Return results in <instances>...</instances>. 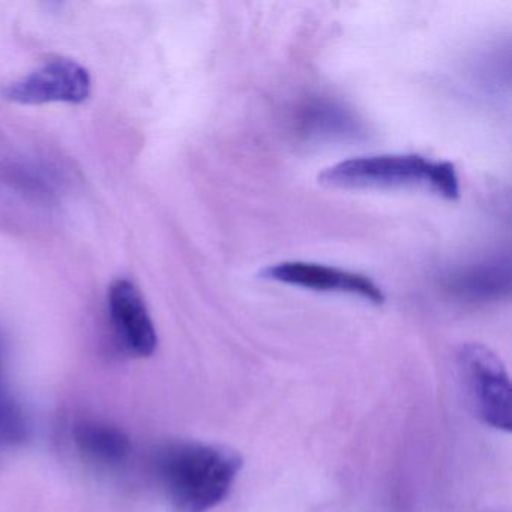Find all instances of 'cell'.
<instances>
[{"label":"cell","mask_w":512,"mask_h":512,"mask_svg":"<svg viewBox=\"0 0 512 512\" xmlns=\"http://www.w3.org/2000/svg\"><path fill=\"white\" fill-rule=\"evenodd\" d=\"M509 280L508 260L497 259L463 269L449 280V287L461 298L490 301L508 295Z\"/></svg>","instance_id":"ba28073f"},{"label":"cell","mask_w":512,"mask_h":512,"mask_svg":"<svg viewBox=\"0 0 512 512\" xmlns=\"http://www.w3.org/2000/svg\"><path fill=\"white\" fill-rule=\"evenodd\" d=\"M235 449L200 442H175L158 452V482L176 512H208L232 491L241 472Z\"/></svg>","instance_id":"6da1fadb"},{"label":"cell","mask_w":512,"mask_h":512,"mask_svg":"<svg viewBox=\"0 0 512 512\" xmlns=\"http://www.w3.org/2000/svg\"><path fill=\"white\" fill-rule=\"evenodd\" d=\"M259 277L313 292L358 296L374 305H382L386 301L382 287L377 286L367 275L322 263L301 260L275 263L260 271Z\"/></svg>","instance_id":"5b68a950"},{"label":"cell","mask_w":512,"mask_h":512,"mask_svg":"<svg viewBox=\"0 0 512 512\" xmlns=\"http://www.w3.org/2000/svg\"><path fill=\"white\" fill-rule=\"evenodd\" d=\"M110 322L116 338L130 355L148 358L158 346L157 331L142 293L136 284L118 280L110 286Z\"/></svg>","instance_id":"8992f818"},{"label":"cell","mask_w":512,"mask_h":512,"mask_svg":"<svg viewBox=\"0 0 512 512\" xmlns=\"http://www.w3.org/2000/svg\"><path fill=\"white\" fill-rule=\"evenodd\" d=\"M26 437V424L16 407L0 406V446L16 445Z\"/></svg>","instance_id":"9c48e42d"},{"label":"cell","mask_w":512,"mask_h":512,"mask_svg":"<svg viewBox=\"0 0 512 512\" xmlns=\"http://www.w3.org/2000/svg\"><path fill=\"white\" fill-rule=\"evenodd\" d=\"M458 370L476 416L490 427L509 433L511 383L499 356L482 344H464L458 352Z\"/></svg>","instance_id":"3957f363"},{"label":"cell","mask_w":512,"mask_h":512,"mask_svg":"<svg viewBox=\"0 0 512 512\" xmlns=\"http://www.w3.org/2000/svg\"><path fill=\"white\" fill-rule=\"evenodd\" d=\"M319 184L340 190L421 188L446 200L460 196V179L449 161L427 160L416 154L350 158L326 167Z\"/></svg>","instance_id":"7a4b0ae2"},{"label":"cell","mask_w":512,"mask_h":512,"mask_svg":"<svg viewBox=\"0 0 512 512\" xmlns=\"http://www.w3.org/2000/svg\"><path fill=\"white\" fill-rule=\"evenodd\" d=\"M77 448L97 463L106 466L124 463L131 452L130 437L106 422L85 419L77 422L73 430Z\"/></svg>","instance_id":"52a82bcc"},{"label":"cell","mask_w":512,"mask_h":512,"mask_svg":"<svg viewBox=\"0 0 512 512\" xmlns=\"http://www.w3.org/2000/svg\"><path fill=\"white\" fill-rule=\"evenodd\" d=\"M91 92V74L85 67L71 59H55L8 86L4 97L23 106L82 104L91 97Z\"/></svg>","instance_id":"277c9868"}]
</instances>
